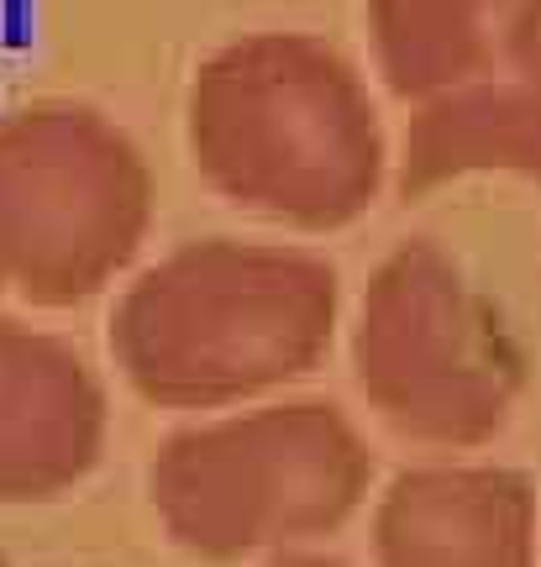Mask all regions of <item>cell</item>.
Instances as JSON below:
<instances>
[{"label": "cell", "mask_w": 541, "mask_h": 567, "mask_svg": "<svg viewBox=\"0 0 541 567\" xmlns=\"http://www.w3.org/2000/svg\"><path fill=\"white\" fill-rule=\"evenodd\" d=\"M379 567H537V494L500 463L405 467L374 505Z\"/></svg>", "instance_id": "obj_7"}, {"label": "cell", "mask_w": 541, "mask_h": 567, "mask_svg": "<svg viewBox=\"0 0 541 567\" xmlns=\"http://www.w3.org/2000/svg\"><path fill=\"white\" fill-rule=\"evenodd\" d=\"M184 142L226 205L305 237L358 226L395 163L358 63L310 32L216 48L190 80Z\"/></svg>", "instance_id": "obj_1"}, {"label": "cell", "mask_w": 541, "mask_h": 567, "mask_svg": "<svg viewBox=\"0 0 541 567\" xmlns=\"http://www.w3.org/2000/svg\"><path fill=\"white\" fill-rule=\"evenodd\" d=\"M0 295H6V279H0Z\"/></svg>", "instance_id": "obj_12"}, {"label": "cell", "mask_w": 541, "mask_h": 567, "mask_svg": "<svg viewBox=\"0 0 541 567\" xmlns=\"http://www.w3.org/2000/svg\"><path fill=\"white\" fill-rule=\"evenodd\" d=\"M263 567H347V563H337V557H310V551H279L274 563H263Z\"/></svg>", "instance_id": "obj_11"}, {"label": "cell", "mask_w": 541, "mask_h": 567, "mask_svg": "<svg viewBox=\"0 0 541 567\" xmlns=\"http://www.w3.org/2000/svg\"><path fill=\"white\" fill-rule=\"evenodd\" d=\"M473 174H516L541 184V101L516 80H483L426 101L405 126L395 158L405 200Z\"/></svg>", "instance_id": "obj_8"}, {"label": "cell", "mask_w": 541, "mask_h": 567, "mask_svg": "<svg viewBox=\"0 0 541 567\" xmlns=\"http://www.w3.org/2000/svg\"><path fill=\"white\" fill-rule=\"evenodd\" d=\"M153 231V168L105 111L32 101L0 116V279L38 310L105 295Z\"/></svg>", "instance_id": "obj_5"}, {"label": "cell", "mask_w": 541, "mask_h": 567, "mask_svg": "<svg viewBox=\"0 0 541 567\" xmlns=\"http://www.w3.org/2000/svg\"><path fill=\"white\" fill-rule=\"evenodd\" d=\"M337 268L279 243L201 237L121 289L111 358L159 410H237L300 384L337 342Z\"/></svg>", "instance_id": "obj_2"}, {"label": "cell", "mask_w": 541, "mask_h": 567, "mask_svg": "<svg viewBox=\"0 0 541 567\" xmlns=\"http://www.w3.org/2000/svg\"><path fill=\"white\" fill-rule=\"evenodd\" d=\"M0 567H11V563H6V557H0Z\"/></svg>", "instance_id": "obj_13"}, {"label": "cell", "mask_w": 541, "mask_h": 567, "mask_svg": "<svg viewBox=\"0 0 541 567\" xmlns=\"http://www.w3.org/2000/svg\"><path fill=\"white\" fill-rule=\"evenodd\" d=\"M374 488V452L326 400H258L184 425L147 463L174 547L205 563L279 557L341 530Z\"/></svg>", "instance_id": "obj_3"}, {"label": "cell", "mask_w": 541, "mask_h": 567, "mask_svg": "<svg viewBox=\"0 0 541 567\" xmlns=\"http://www.w3.org/2000/svg\"><path fill=\"white\" fill-rule=\"evenodd\" d=\"M504 69H510V80L531 90L541 101V0L521 17L516 27V38H510V53H504Z\"/></svg>", "instance_id": "obj_10"}, {"label": "cell", "mask_w": 541, "mask_h": 567, "mask_svg": "<svg viewBox=\"0 0 541 567\" xmlns=\"http://www.w3.org/2000/svg\"><path fill=\"white\" fill-rule=\"evenodd\" d=\"M111 405L80 347L0 321V505H42L84 484L105 452Z\"/></svg>", "instance_id": "obj_6"}, {"label": "cell", "mask_w": 541, "mask_h": 567, "mask_svg": "<svg viewBox=\"0 0 541 567\" xmlns=\"http://www.w3.org/2000/svg\"><path fill=\"white\" fill-rule=\"evenodd\" d=\"M537 0H368V38L384 84L410 105L494 80Z\"/></svg>", "instance_id": "obj_9"}, {"label": "cell", "mask_w": 541, "mask_h": 567, "mask_svg": "<svg viewBox=\"0 0 541 567\" xmlns=\"http://www.w3.org/2000/svg\"><path fill=\"white\" fill-rule=\"evenodd\" d=\"M353 379L395 436L468 452L510 425L525 352L468 268L431 237H410L363 284Z\"/></svg>", "instance_id": "obj_4"}]
</instances>
